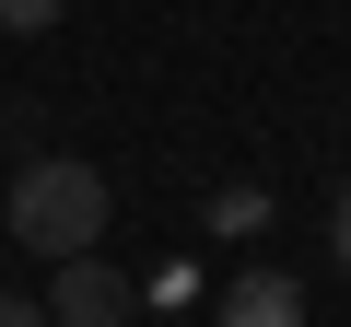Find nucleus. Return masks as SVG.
<instances>
[{
  "label": "nucleus",
  "mask_w": 351,
  "mask_h": 327,
  "mask_svg": "<svg viewBox=\"0 0 351 327\" xmlns=\"http://www.w3.org/2000/svg\"><path fill=\"white\" fill-rule=\"evenodd\" d=\"M12 246L24 257H47V269H71V257H94V234H106V176L82 152H47V164H24L12 176Z\"/></svg>",
  "instance_id": "nucleus-1"
},
{
  "label": "nucleus",
  "mask_w": 351,
  "mask_h": 327,
  "mask_svg": "<svg viewBox=\"0 0 351 327\" xmlns=\"http://www.w3.org/2000/svg\"><path fill=\"white\" fill-rule=\"evenodd\" d=\"M129 315H141V280L129 269H106V257L47 269V327H129Z\"/></svg>",
  "instance_id": "nucleus-2"
},
{
  "label": "nucleus",
  "mask_w": 351,
  "mask_h": 327,
  "mask_svg": "<svg viewBox=\"0 0 351 327\" xmlns=\"http://www.w3.org/2000/svg\"><path fill=\"white\" fill-rule=\"evenodd\" d=\"M223 327H304V280H293V269H234Z\"/></svg>",
  "instance_id": "nucleus-3"
},
{
  "label": "nucleus",
  "mask_w": 351,
  "mask_h": 327,
  "mask_svg": "<svg viewBox=\"0 0 351 327\" xmlns=\"http://www.w3.org/2000/svg\"><path fill=\"white\" fill-rule=\"evenodd\" d=\"M59 12H71V0H0V36H47Z\"/></svg>",
  "instance_id": "nucleus-4"
},
{
  "label": "nucleus",
  "mask_w": 351,
  "mask_h": 327,
  "mask_svg": "<svg viewBox=\"0 0 351 327\" xmlns=\"http://www.w3.org/2000/svg\"><path fill=\"white\" fill-rule=\"evenodd\" d=\"M328 257H339V269H351V187H339V199H328Z\"/></svg>",
  "instance_id": "nucleus-5"
},
{
  "label": "nucleus",
  "mask_w": 351,
  "mask_h": 327,
  "mask_svg": "<svg viewBox=\"0 0 351 327\" xmlns=\"http://www.w3.org/2000/svg\"><path fill=\"white\" fill-rule=\"evenodd\" d=\"M0 327H47V304L36 292H0Z\"/></svg>",
  "instance_id": "nucleus-6"
}]
</instances>
